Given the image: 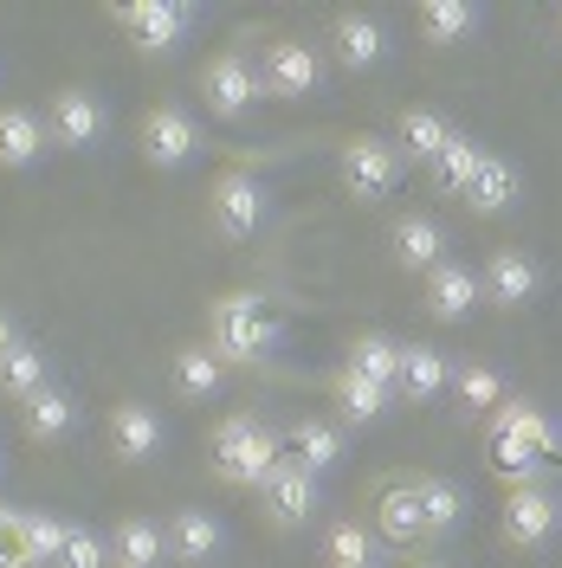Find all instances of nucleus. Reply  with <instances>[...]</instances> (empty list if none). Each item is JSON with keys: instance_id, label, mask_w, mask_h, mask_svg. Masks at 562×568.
I'll list each match as a JSON object with an SVG mask.
<instances>
[{"instance_id": "nucleus-1", "label": "nucleus", "mask_w": 562, "mask_h": 568, "mask_svg": "<svg viewBox=\"0 0 562 568\" xmlns=\"http://www.w3.org/2000/svg\"><path fill=\"white\" fill-rule=\"evenodd\" d=\"M485 465L504 485H536L562 465V420L536 400H504L485 420Z\"/></svg>"}, {"instance_id": "nucleus-2", "label": "nucleus", "mask_w": 562, "mask_h": 568, "mask_svg": "<svg viewBox=\"0 0 562 568\" xmlns=\"http://www.w3.org/2000/svg\"><path fill=\"white\" fill-rule=\"evenodd\" d=\"M279 459H284V439L259 420V414L233 407V414H220V420H213L208 465H213V478H220L227 491H259V485L272 478V465H279Z\"/></svg>"}, {"instance_id": "nucleus-3", "label": "nucleus", "mask_w": 562, "mask_h": 568, "mask_svg": "<svg viewBox=\"0 0 562 568\" xmlns=\"http://www.w3.org/2000/svg\"><path fill=\"white\" fill-rule=\"evenodd\" d=\"M284 343L279 317L265 311L259 291H227L208 304V349L233 368V362H272Z\"/></svg>"}, {"instance_id": "nucleus-4", "label": "nucleus", "mask_w": 562, "mask_h": 568, "mask_svg": "<svg viewBox=\"0 0 562 568\" xmlns=\"http://www.w3.org/2000/svg\"><path fill=\"white\" fill-rule=\"evenodd\" d=\"M562 536V491L550 478H536V485H504V510H498V542L504 549H550Z\"/></svg>"}, {"instance_id": "nucleus-5", "label": "nucleus", "mask_w": 562, "mask_h": 568, "mask_svg": "<svg viewBox=\"0 0 562 568\" xmlns=\"http://www.w3.org/2000/svg\"><path fill=\"white\" fill-rule=\"evenodd\" d=\"M401 175H408V162H401V149L388 136H350L337 149V181H343V194H350L355 207L388 201L401 187Z\"/></svg>"}, {"instance_id": "nucleus-6", "label": "nucleus", "mask_w": 562, "mask_h": 568, "mask_svg": "<svg viewBox=\"0 0 562 568\" xmlns=\"http://www.w3.org/2000/svg\"><path fill=\"white\" fill-rule=\"evenodd\" d=\"M323 78H330L323 45H311V39H298V33L272 39L265 59H259V84H265V98H279V104H304V98H317Z\"/></svg>"}, {"instance_id": "nucleus-7", "label": "nucleus", "mask_w": 562, "mask_h": 568, "mask_svg": "<svg viewBox=\"0 0 562 568\" xmlns=\"http://www.w3.org/2000/svg\"><path fill=\"white\" fill-rule=\"evenodd\" d=\"M201 116L188 104H149L137 123V149L149 169H162V175H175V169H188L194 155H201Z\"/></svg>"}, {"instance_id": "nucleus-8", "label": "nucleus", "mask_w": 562, "mask_h": 568, "mask_svg": "<svg viewBox=\"0 0 562 568\" xmlns=\"http://www.w3.org/2000/svg\"><path fill=\"white\" fill-rule=\"evenodd\" d=\"M265 213H272V194H265V181L252 175V169H227V175L208 187V226L227 246L252 240V233L265 226Z\"/></svg>"}, {"instance_id": "nucleus-9", "label": "nucleus", "mask_w": 562, "mask_h": 568, "mask_svg": "<svg viewBox=\"0 0 562 568\" xmlns=\"http://www.w3.org/2000/svg\"><path fill=\"white\" fill-rule=\"evenodd\" d=\"M110 20L130 33V45L137 52H149V59H169L181 39L194 33L208 13L201 7H188V0H137V7H110Z\"/></svg>"}, {"instance_id": "nucleus-10", "label": "nucleus", "mask_w": 562, "mask_h": 568, "mask_svg": "<svg viewBox=\"0 0 562 568\" xmlns=\"http://www.w3.org/2000/svg\"><path fill=\"white\" fill-rule=\"evenodd\" d=\"M259 510H265V524L272 530H311L317 517H323V478H311L304 465L279 459L272 465V478L259 485Z\"/></svg>"}, {"instance_id": "nucleus-11", "label": "nucleus", "mask_w": 562, "mask_h": 568, "mask_svg": "<svg viewBox=\"0 0 562 568\" xmlns=\"http://www.w3.org/2000/svg\"><path fill=\"white\" fill-rule=\"evenodd\" d=\"M543 284H550V272H543V258L524 252V246H498V252H485V265H479V291H485L492 311H530V304L543 297Z\"/></svg>"}, {"instance_id": "nucleus-12", "label": "nucleus", "mask_w": 562, "mask_h": 568, "mask_svg": "<svg viewBox=\"0 0 562 568\" xmlns=\"http://www.w3.org/2000/svg\"><path fill=\"white\" fill-rule=\"evenodd\" d=\"M201 98H208V116L220 123H240L259 98H265V84H259V65H252L247 52H213L208 65H201Z\"/></svg>"}, {"instance_id": "nucleus-13", "label": "nucleus", "mask_w": 562, "mask_h": 568, "mask_svg": "<svg viewBox=\"0 0 562 568\" xmlns=\"http://www.w3.org/2000/svg\"><path fill=\"white\" fill-rule=\"evenodd\" d=\"M110 130V110L98 91H84V84H66V91H52V104H46V136L59 142V149H98Z\"/></svg>"}, {"instance_id": "nucleus-14", "label": "nucleus", "mask_w": 562, "mask_h": 568, "mask_svg": "<svg viewBox=\"0 0 562 568\" xmlns=\"http://www.w3.org/2000/svg\"><path fill=\"white\" fill-rule=\"evenodd\" d=\"M388 27L375 20V13H337L330 20V39H323V59H337L343 71H382L388 65Z\"/></svg>"}, {"instance_id": "nucleus-15", "label": "nucleus", "mask_w": 562, "mask_h": 568, "mask_svg": "<svg viewBox=\"0 0 562 568\" xmlns=\"http://www.w3.org/2000/svg\"><path fill=\"white\" fill-rule=\"evenodd\" d=\"M421 304L433 323H465L479 304H485V291H479V265H465V258H440L433 272L421 278Z\"/></svg>"}, {"instance_id": "nucleus-16", "label": "nucleus", "mask_w": 562, "mask_h": 568, "mask_svg": "<svg viewBox=\"0 0 562 568\" xmlns=\"http://www.w3.org/2000/svg\"><path fill=\"white\" fill-rule=\"evenodd\" d=\"M104 433H110V453L123 465H149V459H162V446H169V426H162V414L149 400H117Z\"/></svg>"}, {"instance_id": "nucleus-17", "label": "nucleus", "mask_w": 562, "mask_h": 568, "mask_svg": "<svg viewBox=\"0 0 562 568\" xmlns=\"http://www.w3.org/2000/svg\"><path fill=\"white\" fill-rule=\"evenodd\" d=\"M388 252H394V265L408 272V278H426L453 240H446V226L433 220V213H394V226H388Z\"/></svg>"}, {"instance_id": "nucleus-18", "label": "nucleus", "mask_w": 562, "mask_h": 568, "mask_svg": "<svg viewBox=\"0 0 562 568\" xmlns=\"http://www.w3.org/2000/svg\"><path fill=\"white\" fill-rule=\"evenodd\" d=\"M408 491H414V510H421V542H453L465 530V491L446 471H414Z\"/></svg>"}, {"instance_id": "nucleus-19", "label": "nucleus", "mask_w": 562, "mask_h": 568, "mask_svg": "<svg viewBox=\"0 0 562 568\" xmlns=\"http://www.w3.org/2000/svg\"><path fill=\"white\" fill-rule=\"evenodd\" d=\"M162 542H169V562L208 568L227 549V524L213 510H201V504H181V510H169V524H162Z\"/></svg>"}, {"instance_id": "nucleus-20", "label": "nucleus", "mask_w": 562, "mask_h": 568, "mask_svg": "<svg viewBox=\"0 0 562 568\" xmlns=\"http://www.w3.org/2000/svg\"><path fill=\"white\" fill-rule=\"evenodd\" d=\"M453 382V355L440 343H401V368H394V400L408 407H433Z\"/></svg>"}, {"instance_id": "nucleus-21", "label": "nucleus", "mask_w": 562, "mask_h": 568, "mask_svg": "<svg viewBox=\"0 0 562 568\" xmlns=\"http://www.w3.org/2000/svg\"><path fill=\"white\" fill-rule=\"evenodd\" d=\"M284 459L304 465L311 478H330L337 465L350 459V439H343V426H337V420H317V414H304V420L284 426Z\"/></svg>"}, {"instance_id": "nucleus-22", "label": "nucleus", "mask_w": 562, "mask_h": 568, "mask_svg": "<svg viewBox=\"0 0 562 568\" xmlns=\"http://www.w3.org/2000/svg\"><path fill=\"white\" fill-rule=\"evenodd\" d=\"M46 149H52V136H46V110L0 104V169H7V175L39 169V162H46Z\"/></svg>"}, {"instance_id": "nucleus-23", "label": "nucleus", "mask_w": 562, "mask_h": 568, "mask_svg": "<svg viewBox=\"0 0 562 568\" xmlns=\"http://www.w3.org/2000/svg\"><path fill=\"white\" fill-rule=\"evenodd\" d=\"M518 201H524V169H518L511 155L485 149L479 175H472V187H465V207L479 213V220H498V213H511Z\"/></svg>"}, {"instance_id": "nucleus-24", "label": "nucleus", "mask_w": 562, "mask_h": 568, "mask_svg": "<svg viewBox=\"0 0 562 568\" xmlns=\"http://www.w3.org/2000/svg\"><path fill=\"white\" fill-rule=\"evenodd\" d=\"M446 394L459 400V414H472V420H492L498 407L511 400V388H504V368L479 362V355L453 362V382H446Z\"/></svg>"}, {"instance_id": "nucleus-25", "label": "nucleus", "mask_w": 562, "mask_h": 568, "mask_svg": "<svg viewBox=\"0 0 562 568\" xmlns=\"http://www.w3.org/2000/svg\"><path fill=\"white\" fill-rule=\"evenodd\" d=\"M394 149H401V162H414V169H433L440 162V149L453 142V123L440 116V110H426V104H414V110H401L394 116Z\"/></svg>"}, {"instance_id": "nucleus-26", "label": "nucleus", "mask_w": 562, "mask_h": 568, "mask_svg": "<svg viewBox=\"0 0 562 568\" xmlns=\"http://www.w3.org/2000/svg\"><path fill=\"white\" fill-rule=\"evenodd\" d=\"M169 388L181 400H213V394L227 388V362L208 349V343H175L169 349Z\"/></svg>"}, {"instance_id": "nucleus-27", "label": "nucleus", "mask_w": 562, "mask_h": 568, "mask_svg": "<svg viewBox=\"0 0 562 568\" xmlns=\"http://www.w3.org/2000/svg\"><path fill=\"white\" fill-rule=\"evenodd\" d=\"M13 414H20V433H27L33 446H59V439L78 433V400H71L66 388H39L33 400H20Z\"/></svg>"}, {"instance_id": "nucleus-28", "label": "nucleus", "mask_w": 562, "mask_h": 568, "mask_svg": "<svg viewBox=\"0 0 562 568\" xmlns=\"http://www.w3.org/2000/svg\"><path fill=\"white\" fill-rule=\"evenodd\" d=\"M375 542H388V549H414L421 542V510H414V491H408V478H394V485H382L375 491Z\"/></svg>"}, {"instance_id": "nucleus-29", "label": "nucleus", "mask_w": 562, "mask_h": 568, "mask_svg": "<svg viewBox=\"0 0 562 568\" xmlns=\"http://www.w3.org/2000/svg\"><path fill=\"white\" fill-rule=\"evenodd\" d=\"M414 27L426 33V45H465L485 27V7H472V0H421Z\"/></svg>"}, {"instance_id": "nucleus-30", "label": "nucleus", "mask_w": 562, "mask_h": 568, "mask_svg": "<svg viewBox=\"0 0 562 568\" xmlns=\"http://www.w3.org/2000/svg\"><path fill=\"white\" fill-rule=\"evenodd\" d=\"M39 388H52V355L27 336V343H13V349L0 355V400L20 407V400H33Z\"/></svg>"}, {"instance_id": "nucleus-31", "label": "nucleus", "mask_w": 562, "mask_h": 568, "mask_svg": "<svg viewBox=\"0 0 562 568\" xmlns=\"http://www.w3.org/2000/svg\"><path fill=\"white\" fill-rule=\"evenodd\" d=\"M169 562V542L155 517H123L110 530V568H162Z\"/></svg>"}, {"instance_id": "nucleus-32", "label": "nucleus", "mask_w": 562, "mask_h": 568, "mask_svg": "<svg viewBox=\"0 0 562 568\" xmlns=\"http://www.w3.org/2000/svg\"><path fill=\"white\" fill-rule=\"evenodd\" d=\"M330 400L343 407V420L350 426H382L388 407H394V394L375 388V382H362L355 368H337V375H330Z\"/></svg>"}, {"instance_id": "nucleus-33", "label": "nucleus", "mask_w": 562, "mask_h": 568, "mask_svg": "<svg viewBox=\"0 0 562 568\" xmlns=\"http://www.w3.org/2000/svg\"><path fill=\"white\" fill-rule=\"evenodd\" d=\"M479 162H485V142L465 136V130H453V142L440 149V162H433L426 175H433V187H440V194L465 201V187H472V175H479Z\"/></svg>"}, {"instance_id": "nucleus-34", "label": "nucleus", "mask_w": 562, "mask_h": 568, "mask_svg": "<svg viewBox=\"0 0 562 568\" xmlns=\"http://www.w3.org/2000/svg\"><path fill=\"white\" fill-rule=\"evenodd\" d=\"M323 562L330 568H362V562H382V542L369 524H355V517H337V524H323Z\"/></svg>"}, {"instance_id": "nucleus-35", "label": "nucleus", "mask_w": 562, "mask_h": 568, "mask_svg": "<svg viewBox=\"0 0 562 568\" xmlns=\"http://www.w3.org/2000/svg\"><path fill=\"white\" fill-rule=\"evenodd\" d=\"M343 368H355L362 382H375V388L394 394V368H401V343L394 336H382V329H362V336H350V362Z\"/></svg>"}, {"instance_id": "nucleus-36", "label": "nucleus", "mask_w": 562, "mask_h": 568, "mask_svg": "<svg viewBox=\"0 0 562 568\" xmlns=\"http://www.w3.org/2000/svg\"><path fill=\"white\" fill-rule=\"evenodd\" d=\"M66 524L71 517H52V510H20V542H27V562L52 568L59 549H66Z\"/></svg>"}, {"instance_id": "nucleus-37", "label": "nucleus", "mask_w": 562, "mask_h": 568, "mask_svg": "<svg viewBox=\"0 0 562 568\" xmlns=\"http://www.w3.org/2000/svg\"><path fill=\"white\" fill-rule=\"evenodd\" d=\"M52 568H110V536L71 517L66 524V549H59V562Z\"/></svg>"}, {"instance_id": "nucleus-38", "label": "nucleus", "mask_w": 562, "mask_h": 568, "mask_svg": "<svg viewBox=\"0 0 562 568\" xmlns=\"http://www.w3.org/2000/svg\"><path fill=\"white\" fill-rule=\"evenodd\" d=\"M0 568H33L27 542H20V510H7V504H0Z\"/></svg>"}, {"instance_id": "nucleus-39", "label": "nucleus", "mask_w": 562, "mask_h": 568, "mask_svg": "<svg viewBox=\"0 0 562 568\" xmlns=\"http://www.w3.org/2000/svg\"><path fill=\"white\" fill-rule=\"evenodd\" d=\"M13 343H27V329H20V317H13V311L0 304V355L13 349Z\"/></svg>"}, {"instance_id": "nucleus-40", "label": "nucleus", "mask_w": 562, "mask_h": 568, "mask_svg": "<svg viewBox=\"0 0 562 568\" xmlns=\"http://www.w3.org/2000/svg\"><path fill=\"white\" fill-rule=\"evenodd\" d=\"M408 568H446V562H408Z\"/></svg>"}, {"instance_id": "nucleus-41", "label": "nucleus", "mask_w": 562, "mask_h": 568, "mask_svg": "<svg viewBox=\"0 0 562 568\" xmlns=\"http://www.w3.org/2000/svg\"><path fill=\"white\" fill-rule=\"evenodd\" d=\"M362 568H382V562H362Z\"/></svg>"}, {"instance_id": "nucleus-42", "label": "nucleus", "mask_w": 562, "mask_h": 568, "mask_svg": "<svg viewBox=\"0 0 562 568\" xmlns=\"http://www.w3.org/2000/svg\"><path fill=\"white\" fill-rule=\"evenodd\" d=\"M556 27H562V13H556Z\"/></svg>"}, {"instance_id": "nucleus-43", "label": "nucleus", "mask_w": 562, "mask_h": 568, "mask_svg": "<svg viewBox=\"0 0 562 568\" xmlns=\"http://www.w3.org/2000/svg\"><path fill=\"white\" fill-rule=\"evenodd\" d=\"M0 465H7V459H0Z\"/></svg>"}]
</instances>
